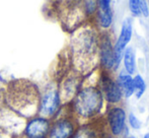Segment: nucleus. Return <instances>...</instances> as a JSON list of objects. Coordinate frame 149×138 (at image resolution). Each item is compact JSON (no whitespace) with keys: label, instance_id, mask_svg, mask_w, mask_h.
I'll return each instance as SVG.
<instances>
[{"label":"nucleus","instance_id":"9","mask_svg":"<svg viewBox=\"0 0 149 138\" xmlns=\"http://www.w3.org/2000/svg\"><path fill=\"white\" fill-rule=\"evenodd\" d=\"M78 89V80L77 77L70 76L65 77L63 82L61 83L60 89H58L59 91V97H60V103H66V102L70 101L72 98L76 95V91Z\"/></svg>","mask_w":149,"mask_h":138},{"label":"nucleus","instance_id":"12","mask_svg":"<svg viewBox=\"0 0 149 138\" xmlns=\"http://www.w3.org/2000/svg\"><path fill=\"white\" fill-rule=\"evenodd\" d=\"M100 10L97 12V20L102 28H109L112 24V11H111V2L109 0H102L98 2Z\"/></svg>","mask_w":149,"mask_h":138},{"label":"nucleus","instance_id":"3","mask_svg":"<svg viewBox=\"0 0 149 138\" xmlns=\"http://www.w3.org/2000/svg\"><path fill=\"white\" fill-rule=\"evenodd\" d=\"M72 51L77 67L84 69L95 52V41L89 31H81L72 40Z\"/></svg>","mask_w":149,"mask_h":138},{"label":"nucleus","instance_id":"7","mask_svg":"<svg viewBox=\"0 0 149 138\" xmlns=\"http://www.w3.org/2000/svg\"><path fill=\"white\" fill-rule=\"evenodd\" d=\"M132 37V20L131 18H127L124 20L123 26H122V31L120 37L117 41L116 45L114 48V55H115V61L118 65L121 61V58L125 51V48L127 44L130 42Z\"/></svg>","mask_w":149,"mask_h":138},{"label":"nucleus","instance_id":"20","mask_svg":"<svg viewBox=\"0 0 149 138\" xmlns=\"http://www.w3.org/2000/svg\"><path fill=\"white\" fill-rule=\"evenodd\" d=\"M5 98H4V89H0V108L5 106Z\"/></svg>","mask_w":149,"mask_h":138},{"label":"nucleus","instance_id":"2","mask_svg":"<svg viewBox=\"0 0 149 138\" xmlns=\"http://www.w3.org/2000/svg\"><path fill=\"white\" fill-rule=\"evenodd\" d=\"M102 101V93L96 87H83L74 97L73 110L80 118H90L100 111Z\"/></svg>","mask_w":149,"mask_h":138},{"label":"nucleus","instance_id":"16","mask_svg":"<svg viewBox=\"0 0 149 138\" xmlns=\"http://www.w3.org/2000/svg\"><path fill=\"white\" fill-rule=\"evenodd\" d=\"M133 87L134 91L136 93L137 99H140L143 93L145 91V82L140 75H136L135 78H133Z\"/></svg>","mask_w":149,"mask_h":138},{"label":"nucleus","instance_id":"4","mask_svg":"<svg viewBox=\"0 0 149 138\" xmlns=\"http://www.w3.org/2000/svg\"><path fill=\"white\" fill-rule=\"evenodd\" d=\"M26 122V119L18 116L6 105L0 108V129L13 138L24 135Z\"/></svg>","mask_w":149,"mask_h":138},{"label":"nucleus","instance_id":"14","mask_svg":"<svg viewBox=\"0 0 149 138\" xmlns=\"http://www.w3.org/2000/svg\"><path fill=\"white\" fill-rule=\"evenodd\" d=\"M111 43L109 40H104L102 45V61L104 65L108 68H112L114 65H117L115 61L114 50H112Z\"/></svg>","mask_w":149,"mask_h":138},{"label":"nucleus","instance_id":"23","mask_svg":"<svg viewBox=\"0 0 149 138\" xmlns=\"http://www.w3.org/2000/svg\"><path fill=\"white\" fill-rule=\"evenodd\" d=\"M144 138H149V134H146V135H145V137H144Z\"/></svg>","mask_w":149,"mask_h":138},{"label":"nucleus","instance_id":"15","mask_svg":"<svg viewBox=\"0 0 149 138\" xmlns=\"http://www.w3.org/2000/svg\"><path fill=\"white\" fill-rule=\"evenodd\" d=\"M124 64L125 68L130 74L134 73L135 71V53L132 48H128L124 52Z\"/></svg>","mask_w":149,"mask_h":138},{"label":"nucleus","instance_id":"10","mask_svg":"<svg viewBox=\"0 0 149 138\" xmlns=\"http://www.w3.org/2000/svg\"><path fill=\"white\" fill-rule=\"evenodd\" d=\"M109 122L113 134L119 135L125 128L126 115L122 108H113L109 113Z\"/></svg>","mask_w":149,"mask_h":138},{"label":"nucleus","instance_id":"17","mask_svg":"<svg viewBox=\"0 0 149 138\" xmlns=\"http://www.w3.org/2000/svg\"><path fill=\"white\" fill-rule=\"evenodd\" d=\"M129 8L135 16H139L140 13H141L139 7V1L138 0H131V1H129Z\"/></svg>","mask_w":149,"mask_h":138},{"label":"nucleus","instance_id":"21","mask_svg":"<svg viewBox=\"0 0 149 138\" xmlns=\"http://www.w3.org/2000/svg\"><path fill=\"white\" fill-rule=\"evenodd\" d=\"M0 138H13V137H12L11 135L8 134V133L4 132L3 130L0 129Z\"/></svg>","mask_w":149,"mask_h":138},{"label":"nucleus","instance_id":"6","mask_svg":"<svg viewBox=\"0 0 149 138\" xmlns=\"http://www.w3.org/2000/svg\"><path fill=\"white\" fill-rule=\"evenodd\" d=\"M50 121L43 117H35L26 122L24 135L26 138H45L50 129Z\"/></svg>","mask_w":149,"mask_h":138},{"label":"nucleus","instance_id":"8","mask_svg":"<svg viewBox=\"0 0 149 138\" xmlns=\"http://www.w3.org/2000/svg\"><path fill=\"white\" fill-rule=\"evenodd\" d=\"M74 133V125L69 119H58L50 126L48 138H70Z\"/></svg>","mask_w":149,"mask_h":138},{"label":"nucleus","instance_id":"19","mask_svg":"<svg viewBox=\"0 0 149 138\" xmlns=\"http://www.w3.org/2000/svg\"><path fill=\"white\" fill-rule=\"evenodd\" d=\"M139 7H140V11L143 14L144 16H148L149 15V11H148V7L146 1H139Z\"/></svg>","mask_w":149,"mask_h":138},{"label":"nucleus","instance_id":"13","mask_svg":"<svg viewBox=\"0 0 149 138\" xmlns=\"http://www.w3.org/2000/svg\"><path fill=\"white\" fill-rule=\"evenodd\" d=\"M118 86L121 91V93L124 95L126 98H129L133 95L134 87H133V79L130 75L122 72L119 75L118 78Z\"/></svg>","mask_w":149,"mask_h":138},{"label":"nucleus","instance_id":"11","mask_svg":"<svg viewBox=\"0 0 149 138\" xmlns=\"http://www.w3.org/2000/svg\"><path fill=\"white\" fill-rule=\"evenodd\" d=\"M102 89L104 95L110 103H117L121 100V91L118 84L111 78H104L102 80Z\"/></svg>","mask_w":149,"mask_h":138},{"label":"nucleus","instance_id":"5","mask_svg":"<svg viewBox=\"0 0 149 138\" xmlns=\"http://www.w3.org/2000/svg\"><path fill=\"white\" fill-rule=\"evenodd\" d=\"M60 106L58 87L54 83L47 86L41 93L39 115L45 119H51L57 114Z\"/></svg>","mask_w":149,"mask_h":138},{"label":"nucleus","instance_id":"22","mask_svg":"<svg viewBox=\"0 0 149 138\" xmlns=\"http://www.w3.org/2000/svg\"><path fill=\"white\" fill-rule=\"evenodd\" d=\"M14 138H26L24 135H22V136H18V137H14Z\"/></svg>","mask_w":149,"mask_h":138},{"label":"nucleus","instance_id":"1","mask_svg":"<svg viewBox=\"0 0 149 138\" xmlns=\"http://www.w3.org/2000/svg\"><path fill=\"white\" fill-rule=\"evenodd\" d=\"M5 104L26 121L39 114L41 93L33 81L26 78L12 79L4 89Z\"/></svg>","mask_w":149,"mask_h":138},{"label":"nucleus","instance_id":"18","mask_svg":"<svg viewBox=\"0 0 149 138\" xmlns=\"http://www.w3.org/2000/svg\"><path fill=\"white\" fill-rule=\"evenodd\" d=\"M129 122H130V125H131V126L133 127L134 129H139L140 126H141V123H140V121L138 120V119L136 118V117L134 116L133 114H130Z\"/></svg>","mask_w":149,"mask_h":138}]
</instances>
